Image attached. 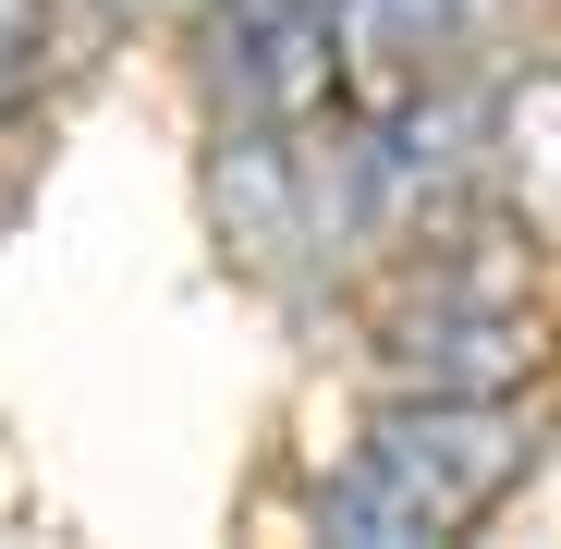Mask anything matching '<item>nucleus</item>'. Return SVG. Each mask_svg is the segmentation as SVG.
<instances>
[{"label": "nucleus", "instance_id": "7", "mask_svg": "<svg viewBox=\"0 0 561 549\" xmlns=\"http://www.w3.org/2000/svg\"><path fill=\"white\" fill-rule=\"evenodd\" d=\"M37 61H49V0H0V111L37 85Z\"/></svg>", "mask_w": 561, "mask_h": 549}, {"label": "nucleus", "instance_id": "3", "mask_svg": "<svg viewBox=\"0 0 561 549\" xmlns=\"http://www.w3.org/2000/svg\"><path fill=\"white\" fill-rule=\"evenodd\" d=\"M220 99L232 123H268V135H306L342 85H330V13L318 0H232V37H220Z\"/></svg>", "mask_w": 561, "mask_h": 549}, {"label": "nucleus", "instance_id": "2", "mask_svg": "<svg viewBox=\"0 0 561 549\" xmlns=\"http://www.w3.org/2000/svg\"><path fill=\"white\" fill-rule=\"evenodd\" d=\"M403 391H525L549 366V330L525 306H489L477 282H427V306L379 342Z\"/></svg>", "mask_w": 561, "mask_h": 549}, {"label": "nucleus", "instance_id": "5", "mask_svg": "<svg viewBox=\"0 0 561 549\" xmlns=\"http://www.w3.org/2000/svg\"><path fill=\"white\" fill-rule=\"evenodd\" d=\"M208 208H220V244L256 268V282H294V268L318 256V244H306V183H294V147H280L268 123L220 135V159H208Z\"/></svg>", "mask_w": 561, "mask_h": 549}, {"label": "nucleus", "instance_id": "1", "mask_svg": "<svg viewBox=\"0 0 561 549\" xmlns=\"http://www.w3.org/2000/svg\"><path fill=\"white\" fill-rule=\"evenodd\" d=\"M525 465H537V439H525L513 391H403L354 439V465L318 489V525L354 549H427V537H463L477 513H501Z\"/></svg>", "mask_w": 561, "mask_h": 549}, {"label": "nucleus", "instance_id": "6", "mask_svg": "<svg viewBox=\"0 0 561 549\" xmlns=\"http://www.w3.org/2000/svg\"><path fill=\"white\" fill-rule=\"evenodd\" d=\"M477 171H489V196L513 208V232L561 244V61L513 73L489 123H477Z\"/></svg>", "mask_w": 561, "mask_h": 549}, {"label": "nucleus", "instance_id": "4", "mask_svg": "<svg viewBox=\"0 0 561 549\" xmlns=\"http://www.w3.org/2000/svg\"><path fill=\"white\" fill-rule=\"evenodd\" d=\"M330 13V85L354 111H403L451 73L463 37V0H318Z\"/></svg>", "mask_w": 561, "mask_h": 549}]
</instances>
